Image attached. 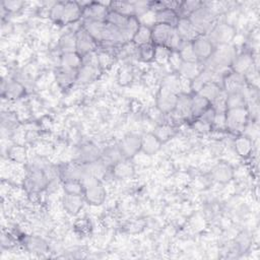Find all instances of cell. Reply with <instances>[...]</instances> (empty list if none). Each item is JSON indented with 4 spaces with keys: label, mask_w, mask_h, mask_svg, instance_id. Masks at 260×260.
<instances>
[{
    "label": "cell",
    "mask_w": 260,
    "mask_h": 260,
    "mask_svg": "<svg viewBox=\"0 0 260 260\" xmlns=\"http://www.w3.org/2000/svg\"><path fill=\"white\" fill-rule=\"evenodd\" d=\"M246 85L247 82L245 76L232 70L224 74L221 82V87L226 93L243 90L246 87Z\"/></svg>",
    "instance_id": "obj_14"
},
{
    "label": "cell",
    "mask_w": 260,
    "mask_h": 260,
    "mask_svg": "<svg viewBox=\"0 0 260 260\" xmlns=\"http://www.w3.org/2000/svg\"><path fill=\"white\" fill-rule=\"evenodd\" d=\"M151 40L153 45L165 46L172 51H177L183 43L174 26L161 23L151 26Z\"/></svg>",
    "instance_id": "obj_2"
},
{
    "label": "cell",
    "mask_w": 260,
    "mask_h": 260,
    "mask_svg": "<svg viewBox=\"0 0 260 260\" xmlns=\"http://www.w3.org/2000/svg\"><path fill=\"white\" fill-rule=\"evenodd\" d=\"M193 128L194 130H196L197 132H200V133H208L211 131L212 127L209 123L197 118L194 120V123H193Z\"/></svg>",
    "instance_id": "obj_55"
},
{
    "label": "cell",
    "mask_w": 260,
    "mask_h": 260,
    "mask_svg": "<svg viewBox=\"0 0 260 260\" xmlns=\"http://www.w3.org/2000/svg\"><path fill=\"white\" fill-rule=\"evenodd\" d=\"M109 9L119 12L126 16L134 15L133 2H130V1H111Z\"/></svg>",
    "instance_id": "obj_40"
},
{
    "label": "cell",
    "mask_w": 260,
    "mask_h": 260,
    "mask_svg": "<svg viewBox=\"0 0 260 260\" xmlns=\"http://www.w3.org/2000/svg\"><path fill=\"white\" fill-rule=\"evenodd\" d=\"M210 102L198 93H194L191 96V117L194 119L199 118L208 108Z\"/></svg>",
    "instance_id": "obj_31"
},
{
    "label": "cell",
    "mask_w": 260,
    "mask_h": 260,
    "mask_svg": "<svg viewBox=\"0 0 260 260\" xmlns=\"http://www.w3.org/2000/svg\"><path fill=\"white\" fill-rule=\"evenodd\" d=\"M78 161L88 164L101 158L102 150L93 143L86 142L82 144L78 150Z\"/></svg>",
    "instance_id": "obj_22"
},
{
    "label": "cell",
    "mask_w": 260,
    "mask_h": 260,
    "mask_svg": "<svg viewBox=\"0 0 260 260\" xmlns=\"http://www.w3.org/2000/svg\"><path fill=\"white\" fill-rule=\"evenodd\" d=\"M171 53H172V50H170L169 48H167L165 46H155L153 62H155L157 65L168 64Z\"/></svg>",
    "instance_id": "obj_47"
},
{
    "label": "cell",
    "mask_w": 260,
    "mask_h": 260,
    "mask_svg": "<svg viewBox=\"0 0 260 260\" xmlns=\"http://www.w3.org/2000/svg\"><path fill=\"white\" fill-rule=\"evenodd\" d=\"M133 78H134V72L128 66L121 68L120 71L118 72V81L122 85H127V84L131 83Z\"/></svg>",
    "instance_id": "obj_51"
},
{
    "label": "cell",
    "mask_w": 260,
    "mask_h": 260,
    "mask_svg": "<svg viewBox=\"0 0 260 260\" xmlns=\"http://www.w3.org/2000/svg\"><path fill=\"white\" fill-rule=\"evenodd\" d=\"M98 61L101 69L107 68L112 65L114 61V55L109 51H102L98 53Z\"/></svg>",
    "instance_id": "obj_52"
},
{
    "label": "cell",
    "mask_w": 260,
    "mask_h": 260,
    "mask_svg": "<svg viewBox=\"0 0 260 260\" xmlns=\"http://www.w3.org/2000/svg\"><path fill=\"white\" fill-rule=\"evenodd\" d=\"M63 10H64V1L54 2L50 6V10H49L50 19L54 22L60 23L63 16Z\"/></svg>",
    "instance_id": "obj_49"
},
{
    "label": "cell",
    "mask_w": 260,
    "mask_h": 260,
    "mask_svg": "<svg viewBox=\"0 0 260 260\" xmlns=\"http://www.w3.org/2000/svg\"><path fill=\"white\" fill-rule=\"evenodd\" d=\"M250 112L248 107L229 109L225 111V128L232 132H243L249 122Z\"/></svg>",
    "instance_id": "obj_5"
},
{
    "label": "cell",
    "mask_w": 260,
    "mask_h": 260,
    "mask_svg": "<svg viewBox=\"0 0 260 260\" xmlns=\"http://www.w3.org/2000/svg\"><path fill=\"white\" fill-rule=\"evenodd\" d=\"M175 28L183 42H192L200 36L188 17H180Z\"/></svg>",
    "instance_id": "obj_20"
},
{
    "label": "cell",
    "mask_w": 260,
    "mask_h": 260,
    "mask_svg": "<svg viewBox=\"0 0 260 260\" xmlns=\"http://www.w3.org/2000/svg\"><path fill=\"white\" fill-rule=\"evenodd\" d=\"M101 72L102 69L99 65L82 63L81 67L78 69L76 82L79 84H88L94 81L100 76Z\"/></svg>",
    "instance_id": "obj_18"
},
{
    "label": "cell",
    "mask_w": 260,
    "mask_h": 260,
    "mask_svg": "<svg viewBox=\"0 0 260 260\" xmlns=\"http://www.w3.org/2000/svg\"><path fill=\"white\" fill-rule=\"evenodd\" d=\"M182 62L183 61H182L181 57L179 56L178 52L177 51H172V53L170 55V58H169V61H168V64H170V66H171V68L173 69L174 72L178 71Z\"/></svg>",
    "instance_id": "obj_56"
},
{
    "label": "cell",
    "mask_w": 260,
    "mask_h": 260,
    "mask_svg": "<svg viewBox=\"0 0 260 260\" xmlns=\"http://www.w3.org/2000/svg\"><path fill=\"white\" fill-rule=\"evenodd\" d=\"M211 126L215 130H225V113H216Z\"/></svg>",
    "instance_id": "obj_54"
},
{
    "label": "cell",
    "mask_w": 260,
    "mask_h": 260,
    "mask_svg": "<svg viewBox=\"0 0 260 260\" xmlns=\"http://www.w3.org/2000/svg\"><path fill=\"white\" fill-rule=\"evenodd\" d=\"M59 175L62 178V181L64 180H79L86 175L84 164L80 161L76 162H70L66 164L60 171Z\"/></svg>",
    "instance_id": "obj_17"
},
{
    "label": "cell",
    "mask_w": 260,
    "mask_h": 260,
    "mask_svg": "<svg viewBox=\"0 0 260 260\" xmlns=\"http://www.w3.org/2000/svg\"><path fill=\"white\" fill-rule=\"evenodd\" d=\"M155 46L152 43L137 47V57L143 62H153Z\"/></svg>",
    "instance_id": "obj_44"
},
{
    "label": "cell",
    "mask_w": 260,
    "mask_h": 260,
    "mask_svg": "<svg viewBox=\"0 0 260 260\" xmlns=\"http://www.w3.org/2000/svg\"><path fill=\"white\" fill-rule=\"evenodd\" d=\"M25 3L23 1H17V0H4L1 2L2 10L7 13H17L19 12L23 7Z\"/></svg>",
    "instance_id": "obj_50"
},
{
    "label": "cell",
    "mask_w": 260,
    "mask_h": 260,
    "mask_svg": "<svg viewBox=\"0 0 260 260\" xmlns=\"http://www.w3.org/2000/svg\"><path fill=\"white\" fill-rule=\"evenodd\" d=\"M82 18V7L78 1H64L61 24H71Z\"/></svg>",
    "instance_id": "obj_16"
},
{
    "label": "cell",
    "mask_w": 260,
    "mask_h": 260,
    "mask_svg": "<svg viewBox=\"0 0 260 260\" xmlns=\"http://www.w3.org/2000/svg\"><path fill=\"white\" fill-rule=\"evenodd\" d=\"M178 94L170 91L164 87H159L157 94H156V109L161 112L162 114H171L177 105Z\"/></svg>",
    "instance_id": "obj_10"
},
{
    "label": "cell",
    "mask_w": 260,
    "mask_h": 260,
    "mask_svg": "<svg viewBox=\"0 0 260 260\" xmlns=\"http://www.w3.org/2000/svg\"><path fill=\"white\" fill-rule=\"evenodd\" d=\"M76 36V52L82 57L95 52L99 46V43L80 25L75 30Z\"/></svg>",
    "instance_id": "obj_8"
},
{
    "label": "cell",
    "mask_w": 260,
    "mask_h": 260,
    "mask_svg": "<svg viewBox=\"0 0 260 260\" xmlns=\"http://www.w3.org/2000/svg\"><path fill=\"white\" fill-rule=\"evenodd\" d=\"M202 4H203V2H201V1H194V0L183 1L180 4V8H179L178 14H179L180 17H189Z\"/></svg>",
    "instance_id": "obj_43"
},
{
    "label": "cell",
    "mask_w": 260,
    "mask_h": 260,
    "mask_svg": "<svg viewBox=\"0 0 260 260\" xmlns=\"http://www.w3.org/2000/svg\"><path fill=\"white\" fill-rule=\"evenodd\" d=\"M124 158H132L141 150V136L135 133L126 135L118 144Z\"/></svg>",
    "instance_id": "obj_11"
},
{
    "label": "cell",
    "mask_w": 260,
    "mask_h": 260,
    "mask_svg": "<svg viewBox=\"0 0 260 260\" xmlns=\"http://www.w3.org/2000/svg\"><path fill=\"white\" fill-rule=\"evenodd\" d=\"M130 16H126V15H123L119 12H116L114 10H111L109 9L108 11V14L106 16V22L111 24V25H114L118 28H122L126 25V23L128 22V19H129Z\"/></svg>",
    "instance_id": "obj_42"
},
{
    "label": "cell",
    "mask_w": 260,
    "mask_h": 260,
    "mask_svg": "<svg viewBox=\"0 0 260 260\" xmlns=\"http://www.w3.org/2000/svg\"><path fill=\"white\" fill-rule=\"evenodd\" d=\"M58 47L62 54L69 53V52H76L75 31H67L63 34L58 41Z\"/></svg>",
    "instance_id": "obj_33"
},
{
    "label": "cell",
    "mask_w": 260,
    "mask_h": 260,
    "mask_svg": "<svg viewBox=\"0 0 260 260\" xmlns=\"http://www.w3.org/2000/svg\"><path fill=\"white\" fill-rule=\"evenodd\" d=\"M131 43L135 47H140V46L152 43L151 27L147 26V25H144V24H140L138 29L136 30Z\"/></svg>",
    "instance_id": "obj_36"
},
{
    "label": "cell",
    "mask_w": 260,
    "mask_h": 260,
    "mask_svg": "<svg viewBox=\"0 0 260 260\" xmlns=\"http://www.w3.org/2000/svg\"><path fill=\"white\" fill-rule=\"evenodd\" d=\"M25 245L27 247V249L31 252H45L47 249V245L46 242L38 237H28L25 241Z\"/></svg>",
    "instance_id": "obj_48"
},
{
    "label": "cell",
    "mask_w": 260,
    "mask_h": 260,
    "mask_svg": "<svg viewBox=\"0 0 260 260\" xmlns=\"http://www.w3.org/2000/svg\"><path fill=\"white\" fill-rule=\"evenodd\" d=\"M254 67V57L250 52H242L235 57L231 70L240 74H247Z\"/></svg>",
    "instance_id": "obj_15"
},
{
    "label": "cell",
    "mask_w": 260,
    "mask_h": 260,
    "mask_svg": "<svg viewBox=\"0 0 260 260\" xmlns=\"http://www.w3.org/2000/svg\"><path fill=\"white\" fill-rule=\"evenodd\" d=\"M123 158H124V156H123L118 145L107 147L105 150L102 151V155H101V159L108 167L114 166L116 162H118L119 160H121Z\"/></svg>",
    "instance_id": "obj_34"
},
{
    "label": "cell",
    "mask_w": 260,
    "mask_h": 260,
    "mask_svg": "<svg viewBox=\"0 0 260 260\" xmlns=\"http://www.w3.org/2000/svg\"><path fill=\"white\" fill-rule=\"evenodd\" d=\"M81 25L99 43V45L103 42L106 29V21L83 19Z\"/></svg>",
    "instance_id": "obj_25"
},
{
    "label": "cell",
    "mask_w": 260,
    "mask_h": 260,
    "mask_svg": "<svg viewBox=\"0 0 260 260\" xmlns=\"http://www.w3.org/2000/svg\"><path fill=\"white\" fill-rule=\"evenodd\" d=\"M211 177L217 183L228 184L234 178V169L229 162H217L211 170Z\"/></svg>",
    "instance_id": "obj_19"
},
{
    "label": "cell",
    "mask_w": 260,
    "mask_h": 260,
    "mask_svg": "<svg viewBox=\"0 0 260 260\" xmlns=\"http://www.w3.org/2000/svg\"><path fill=\"white\" fill-rule=\"evenodd\" d=\"M77 74H78V70L76 69H69V68H64L59 66V68L55 73V78L58 85L61 88L66 89L76 82Z\"/></svg>",
    "instance_id": "obj_21"
},
{
    "label": "cell",
    "mask_w": 260,
    "mask_h": 260,
    "mask_svg": "<svg viewBox=\"0 0 260 260\" xmlns=\"http://www.w3.org/2000/svg\"><path fill=\"white\" fill-rule=\"evenodd\" d=\"M1 122H2L3 128L12 129L17 125V117L14 113H10V112L2 113Z\"/></svg>",
    "instance_id": "obj_53"
},
{
    "label": "cell",
    "mask_w": 260,
    "mask_h": 260,
    "mask_svg": "<svg viewBox=\"0 0 260 260\" xmlns=\"http://www.w3.org/2000/svg\"><path fill=\"white\" fill-rule=\"evenodd\" d=\"M234 149L240 157L247 158L253 152V140L247 135H239L234 140Z\"/></svg>",
    "instance_id": "obj_28"
},
{
    "label": "cell",
    "mask_w": 260,
    "mask_h": 260,
    "mask_svg": "<svg viewBox=\"0 0 260 260\" xmlns=\"http://www.w3.org/2000/svg\"><path fill=\"white\" fill-rule=\"evenodd\" d=\"M191 96L186 93H179L175 110L171 113L180 119L191 117Z\"/></svg>",
    "instance_id": "obj_27"
},
{
    "label": "cell",
    "mask_w": 260,
    "mask_h": 260,
    "mask_svg": "<svg viewBox=\"0 0 260 260\" xmlns=\"http://www.w3.org/2000/svg\"><path fill=\"white\" fill-rule=\"evenodd\" d=\"M80 182L83 186V198L86 203L93 206H98L104 203L106 200L107 192L101 180L92 176L85 175Z\"/></svg>",
    "instance_id": "obj_4"
},
{
    "label": "cell",
    "mask_w": 260,
    "mask_h": 260,
    "mask_svg": "<svg viewBox=\"0 0 260 260\" xmlns=\"http://www.w3.org/2000/svg\"><path fill=\"white\" fill-rule=\"evenodd\" d=\"M112 175L116 179H128L134 175V166L129 158H123L111 167Z\"/></svg>",
    "instance_id": "obj_24"
},
{
    "label": "cell",
    "mask_w": 260,
    "mask_h": 260,
    "mask_svg": "<svg viewBox=\"0 0 260 260\" xmlns=\"http://www.w3.org/2000/svg\"><path fill=\"white\" fill-rule=\"evenodd\" d=\"M7 154L15 164H23L26 161V150L22 145H12L8 149Z\"/></svg>",
    "instance_id": "obj_45"
},
{
    "label": "cell",
    "mask_w": 260,
    "mask_h": 260,
    "mask_svg": "<svg viewBox=\"0 0 260 260\" xmlns=\"http://www.w3.org/2000/svg\"><path fill=\"white\" fill-rule=\"evenodd\" d=\"M1 94L7 101H16L25 94V86L16 79H3Z\"/></svg>",
    "instance_id": "obj_13"
},
{
    "label": "cell",
    "mask_w": 260,
    "mask_h": 260,
    "mask_svg": "<svg viewBox=\"0 0 260 260\" xmlns=\"http://www.w3.org/2000/svg\"><path fill=\"white\" fill-rule=\"evenodd\" d=\"M202 64L203 63H201V62H182L181 66L179 67V69L176 73H178V75L180 77L191 81L202 70V68H203Z\"/></svg>",
    "instance_id": "obj_29"
},
{
    "label": "cell",
    "mask_w": 260,
    "mask_h": 260,
    "mask_svg": "<svg viewBox=\"0 0 260 260\" xmlns=\"http://www.w3.org/2000/svg\"><path fill=\"white\" fill-rule=\"evenodd\" d=\"M236 56L237 50L232 44L216 46L212 55L203 62V66L214 72H224V70L231 68Z\"/></svg>",
    "instance_id": "obj_1"
},
{
    "label": "cell",
    "mask_w": 260,
    "mask_h": 260,
    "mask_svg": "<svg viewBox=\"0 0 260 260\" xmlns=\"http://www.w3.org/2000/svg\"><path fill=\"white\" fill-rule=\"evenodd\" d=\"M85 200L83 195L74 194H64L62 198V204L65 211L71 215H76L82 209Z\"/></svg>",
    "instance_id": "obj_23"
},
{
    "label": "cell",
    "mask_w": 260,
    "mask_h": 260,
    "mask_svg": "<svg viewBox=\"0 0 260 260\" xmlns=\"http://www.w3.org/2000/svg\"><path fill=\"white\" fill-rule=\"evenodd\" d=\"M244 89L240 91H233L226 93V110L248 107Z\"/></svg>",
    "instance_id": "obj_35"
},
{
    "label": "cell",
    "mask_w": 260,
    "mask_h": 260,
    "mask_svg": "<svg viewBox=\"0 0 260 260\" xmlns=\"http://www.w3.org/2000/svg\"><path fill=\"white\" fill-rule=\"evenodd\" d=\"M191 44L198 61L201 63L205 62L212 55L215 48L207 36H198Z\"/></svg>",
    "instance_id": "obj_12"
},
{
    "label": "cell",
    "mask_w": 260,
    "mask_h": 260,
    "mask_svg": "<svg viewBox=\"0 0 260 260\" xmlns=\"http://www.w3.org/2000/svg\"><path fill=\"white\" fill-rule=\"evenodd\" d=\"M206 36L215 47L228 45L235 39L236 28L228 22H216Z\"/></svg>",
    "instance_id": "obj_6"
},
{
    "label": "cell",
    "mask_w": 260,
    "mask_h": 260,
    "mask_svg": "<svg viewBox=\"0 0 260 260\" xmlns=\"http://www.w3.org/2000/svg\"><path fill=\"white\" fill-rule=\"evenodd\" d=\"M160 140L153 134V132L145 133L141 136V150L146 155L155 154L161 146Z\"/></svg>",
    "instance_id": "obj_26"
},
{
    "label": "cell",
    "mask_w": 260,
    "mask_h": 260,
    "mask_svg": "<svg viewBox=\"0 0 260 260\" xmlns=\"http://www.w3.org/2000/svg\"><path fill=\"white\" fill-rule=\"evenodd\" d=\"M223 89L219 83L215 81H209V82H206L197 93L205 98L207 101L211 103L213 100H215L219 95V93Z\"/></svg>",
    "instance_id": "obj_37"
},
{
    "label": "cell",
    "mask_w": 260,
    "mask_h": 260,
    "mask_svg": "<svg viewBox=\"0 0 260 260\" xmlns=\"http://www.w3.org/2000/svg\"><path fill=\"white\" fill-rule=\"evenodd\" d=\"M111 2H91L89 1L82 8V18L89 20L105 21Z\"/></svg>",
    "instance_id": "obj_9"
},
{
    "label": "cell",
    "mask_w": 260,
    "mask_h": 260,
    "mask_svg": "<svg viewBox=\"0 0 260 260\" xmlns=\"http://www.w3.org/2000/svg\"><path fill=\"white\" fill-rule=\"evenodd\" d=\"M154 18H155V23L167 24L175 27L180 16L175 10L164 7L162 9L154 12Z\"/></svg>",
    "instance_id": "obj_30"
},
{
    "label": "cell",
    "mask_w": 260,
    "mask_h": 260,
    "mask_svg": "<svg viewBox=\"0 0 260 260\" xmlns=\"http://www.w3.org/2000/svg\"><path fill=\"white\" fill-rule=\"evenodd\" d=\"M49 183L50 180L46 175L44 168L40 167H34L24 179V187L31 193L40 192L48 188Z\"/></svg>",
    "instance_id": "obj_7"
},
{
    "label": "cell",
    "mask_w": 260,
    "mask_h": 260,
    "mask_svg": "<svg viewBox=\"0 0 260 260\" xmlns=\"http://www.w3.org/2000/svg\"><path fill=\"white\" fill-rule=\"evenodd\" d=\"M83 59L82 56L79 55L77 52H69L63 53L60 56V67L69 68V69H76L78 70L82 65Z\"/></svg>",
    "instance_id": "obj_32"
},
{
    "label": "cell",
    "mask_w": 260,
    "mask_h": 260,
    "mask_svg": "<svg viewBox=\"0 0 260 260\" xmlns=\"http://www.w3.org/2000/svg\"><path fill=\"white\" fill-rule=\"evenodd\" d=\"M160 87H164L170 91H173L177 94L181 93V88H180V76L176 72L168 73L165 77L161 79Z\"/></svg>",
    "instance_id": "obj_38"
},
{
    "label": "cell",
    "mask_w": 260,
    "mask_h": 260,
    "mask_svg": "<svg viewBox=\"0 0 260 260\" xmlns=\"http://www.w3.org/2000/svg\"><path fill=\"white\" fill-rule=\"evenodd\" d=\"M216 12L208 3H204L188 18L200 36H206L216 23Z\"/></svg>",
    "instance_id": "obj_3"
},
{
    "label": "cell",
    "mask_w": 260,
    "mask_h": 260,
    "mask_svg": "<svg viewBox=\"0 0 260 260\" xmlns=\"http://www.w3.org/2000/svg\"><path fill=\"white\" fill-rule=\"evenodd\" d=\"M176 133V129L169 123H161L156 126L153 134L160 140L161 143L170 140Z\"/></svg>",
    "instance_id": "obj_39"
},
{
    "label": "cell",
    "mask_w": 260,
    "mask_h": 260,
    "mask_svg": "<svg viewBox=\"0 0 260 260\" xmlns=\"http://www.w3.org/2000/svg\"><path fill=\"white\" fill-rule=\"evenodd\" d=\"M62 187L66 194L83 195V186L79 180H64L62 181Z\"/></svg>",
    "instance_id": "obj_46"
},
{
    "label": "cell",
    "mask_w": 260,
    "mask_h": 260,
    "mask_svg": "<svg viewBox=\"0 0 260 260\" xmlns=\"http://www.w3.org/2000/svg\"><path fill=\"white\" fill-rule=\"evenodd\" d=\"M177 52L183 62H199L193 51L191 42H183Z\"/></svg>",
    "instance_id": "obj_41"
}]
</instances>
